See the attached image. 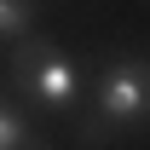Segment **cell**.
I'll return each mask as SVG.
<instances>
[{"label": "cell", "mask_w": 150, "mask_h": 150, "mask_svg": "<svg viewBox=\"0 0 150 150\" xmlns=\"http://www.w3.org/2000/svg\"><path fill=\"white\" fill-rule=\"evenodd\" d=\"M12 81L18 93L46 115H75V104L87 98V69L75 64L64 46H52L46 35H23L12 46Z\"/></svg>", "instance_id": "6da1fadb"}, {"label": "cell", "mask_w": 150, "mask_h": 150, "mask_svg": "<svg viewBox=\"0 0 150 150\" xmlns=\"http://www.w3.org/2000/svg\"><path fill=\"white\" fill-rule=\"evenodd\" d=\"M150 127V58H110L93 81V127L87 144H98L104 133H139Z\"/></svg>", "instance_id": "7a4b0ae2"}, {"label": "cell", "mask_w": 150, "mask_h": 150, "mask_svg": "<svg viewBox=\"0 0 150 150\" xmlns=\"http://www.w3.org/2000/svg\"><path fill=\"white\" fill-rule=\"evenodd\" d=\"M0 150H52L29 127V110H23L18 98H6V93H0Z\"/></svg>", "instance_id": "3957f363"}, {"label": "cell", "mask_w": 150, "mask_h": 150, "mask_svg": "<svg viewBox=\"0 0 150 150\" xmlns=\"http://www.w3.org/2000/svg\"><path fill=\"white\" fill-rule=\"evenodd\" d=\"M29 23H35V0H0V40L18 46L29 35Z\"/></svg>", "instance_id": "277c9868"}]
</instances>
